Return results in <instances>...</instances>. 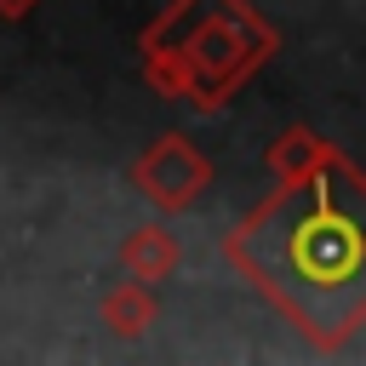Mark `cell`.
Here are the masks:
<instances>
[{"instance_id":"obj_2","label":"cell","mask_w":366,"mask_h":366,"mask_svg":"<svg viewBox=\"0 0 366 366\" xmlns=\"http://www.w3.org/2000/svg\"><path fill=\"white\" fill-rule=\"evenodd\" d=\"M206 183H212V166H206V154H200L194 143H183V137H160V143L137 160V189H143L160 212H183Z\"/></svg>"},{"instance_id":"obj_4","label":"cell","mask_w":366,"mask_h":366,"mask_svg":"<svg viewBox=\"0 0 366 366\" xmlns=\"http://www.w3.org/2000/svg\"><path fill=\"white\" fill-rule=\"evenodd\" d=\"M332 154V143H320L315 132H303V126H292L280 143H274V154H269V166H274V177H297V172H309L315 160H326Z\"/></svg>"},{"instance_id":"obj_5","label":"cell","mask_w":366,"mask_h":366,"mask_svg":"<svg viewBox=\"0 0 366 366\" xmlns=\"http://www.w3.org/2000/svg\"><path fill=\"white\" fill-rule=\"evenodd\" d=\"M149 315H154V303H149V292H137V286H126V292L109 297V320H114L120 332H143Z\"/></svg>"},{"instance_id":"obj_1","label":"cell","mask_w":366,"mask_h":366,"mask_svg":"<svg viewBox=\"0 0 366 366\" xmlns=\"http://www.w3.org/2000/svg\"><path fill=\"white\" fill-rule=\"evenodd\" d=\"M240 274L269 292L315 349H337L366 320V172L337 149L280 189L229 234Z\"/></svg>"},{"instance_id":"obj_3","label":"cell","mask_w":366,"mask_h":366,"mask_svg":"<svg viewBox=\"0 0 366 366\" xmlns=\"http://www.w3.org/2000/svg\"><path fill=\"white\" fill-rule=\"evenodd\" d=\"M172 263H177V240L166 229H137L126 240V269L137 280H160V274H172Z\"/></svg>"}]
</instances>
